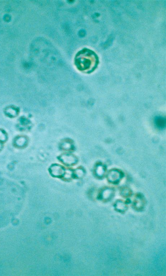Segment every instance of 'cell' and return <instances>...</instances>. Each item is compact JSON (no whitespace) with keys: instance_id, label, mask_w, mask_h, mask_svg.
Returning <instances> with one entry per match:
<instances>
[{"instance_id":"obj_1","label":"cell","mask_w":166,"mask_h":276,"mask_svg":"<svg viewBox=\"0 0 166 276\" xmlns=\"http://www.w3.org/2000/svg\"><path fill=\"white\" fill-rule=\"evenodd\" d=\"M98 60L97 55L93 51L84 49L77 53L75 58V63L80 69L86 70L96 67Z\"/></svg>"},{"instance_id":"obj_5","label":"cell","mask_w":166,"mask_h":276,"mask_svg":"<svg viewBox=\"0 0 166 276\" xmlns=\"http://www.w3.org/2000/svg\"><path fill=\"white\" fill-rule=\"evenodd\" d=\"M26 140L25 138H19L17 139L16 141V145L19 147H21L24 145L26 143Z\"/></svg>"},{"instance_id":"obj_7","label":"cell","mask_w":166,"mask_h":276,"mask_svg":"<svg viewBox=\"0 0 166 276\" xmlns=\"http://www.w3.org/2000/svg\"><path fill=\"white\" fill-rule=\"evenodd\" d=\"M6 139V134L3 131L0 130V141L3 142L5 141Z\"/></svg>"},{"instance_id":"obj_2","label":"cell","mask_w":166,"mask_h":276,"mask_svg":"<svg viewBox=\"0 0 166 276\" xmlns=\"http://www.w3.org/2000/svg\"><path fill=\"white\" fill-rule=\"evenodd\" d=\"M154 123L158 129H164L166 126V119L162 116L156 117L154 119Z\"/></svg>"},{"instance_id":"obj_3","label":"cell","mask_w":166,"mask_h":276,"mask_svg":"<svg viewBox=\"0 0 166 276\" xmlns=\"http://www.w3.org/2000/svg\"><path fill=\"white\" fill-rule=\"evenodd\" d=\"M51 171L53 175L57 177L59 176L63 173V168L58 165L53 166L51 168Z\"/></svg>"},{"instance_id":"obj_4","label":"cell","mask_w":166,"mask_h":276,"mask_svg":"<svg viewBox=\"0 0 166 276\" xmlns=\"http://www.w3.org/2000/svg\"><path fill=\"white\" fill-rule=\"evenodd\" d=\"M61 159L63 163L68 165L73 164L76 162L75 158L74 156L70 155H63L62 156Z\"/></svg>"},{"instance_id":"obj_6","label":"cell","mask_w":166,"mask_h":276,"mask_svg":"<svg viewBox=\"0 0 166 276\" xmlns=\"http://www.w3.org/2000/svg\"><path fill=\"white\" fill-rule=\"evenodd\" d=\"M6 113L9 116L14 117L16 115L17 112L15 109L10 108L7 109Z\"/></svg>"},{"instance_id":"obj_8","label":"cell","mask_w":166,"mask_h":276,"mask_svg":"<svg viewBox=\"0 0 166 276\" xmlns=\"http://www.w3.org/2000/svg\"><path fill=\"white\" fill-rule=\"evenodd\" d=\"M72 173L69 170L67 171V172L65 173V176L67 178H69L71 177Z\"/></svg>"},{"instance_id":"obj_9","label":"cell","mask_w":166,"mask_h":276,"mask_svg":"<svg viewBox=\"0 0 166 276\" xmlns=\"http://www.w3.org/2000/svg\"><path fill=\"white\" fill-rule=\"evenodd\" d=\"M2 148V144L0 143V150H1V148Z\"/></svg>"}]
</instances>
